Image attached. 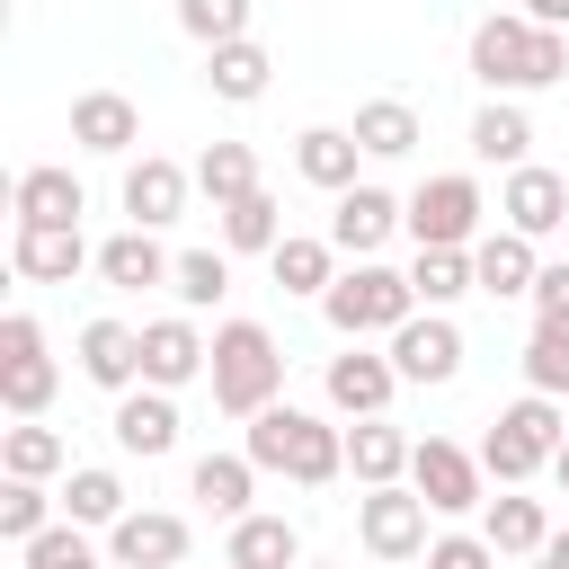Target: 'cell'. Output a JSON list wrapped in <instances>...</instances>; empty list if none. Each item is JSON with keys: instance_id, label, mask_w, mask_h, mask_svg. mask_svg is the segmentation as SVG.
I'll list each match as a JSON object with an SVG mask.
<instances>
[{"instance_id": "obj_35", "label": "cell", "mask_w": 569, "mask_h": 569, "mask_svg": "<svg viewBox=\"0 0 569 569\" xmlns=\"http://www.w3.org/2000/svg\"><path fill=\"white\" fill-rule=\"evenodd\" d=\"M222 249L231 258H276L284 249V204L258 187V196H240V204H222Z\"/></svg>"}, {"instance_id": "obj_10", "label": "cell", "mask_w": 569, "mask_h": 569, "mask_svg": "<svg viewBox=\"0 0 569 569\" xmlns=\"http://www.w3.org/2000/svg\"><path fill=\"white\" fill-rule=\"evenodd\" d=\"M320 391H329V409H338V418H391L400 365H391V356H373V347L356 338V347H338V356L320 365Z\"/></svg>"}, {"instance_id": "obj_1", "label": "cell", "mask_w": 569, "mask_h": 569, "mask_svg": "<svg viewBox=\"0 0 569 569\" xmlns=\"http://www.w3.org/2000/svg\"><path fill=\"white\" fill-rule=\"evenodd\" d=\"M471 80L489 98H533V89H560L569 80V36L560 27H533L525 9H498L471 27Z\"/></svg>"}, {"instance_id": "obj_15", "label": "cell", "mask_w": 569, "mask_h": 569, "mask_svg": "<svg viewBox=\"0 0 569 569\" xmlns=\"http://www.w3.org/2000/svg\"><path fill=\"white\" fill-rule=\"evenodd\" d=\"M9 267L27 284H71L80 267H98V249L80 240V222H18L9 231Z\"/></svg>"}, {"instance_id": "obj_26", "label": "cell", "mask_w": 569, "mask_h": 569, "mask_svg": "<svg viewBox=\"0 0 569 569\" xmlns=\"http://www.w3.org/2000/svg\"><path fill=\"white\" fill-rule=\"evenodd\" d=\"M169 249H160V231H116V240H98V284H116V293H151V284H169Z\"/></svg>"}, {"instance_id": "obj_47", "label": "cell", "mask_w": 569, "mask_h": 569, "mask_svg": "<svg viewBox=\"0 0 569 569\" xmlns=\"http://www.w3.org/2000/svg\"><path fill=\"white\" fill-rule=\"evenodd\" d=\"M551 480H560V489H569V445H560V453H551Z\"/></svg>"}, {"instance_id": "obj_27", "label": "cell", "mask_w": 569, "mask_h": 569, "mask_svg": "<svg viewBox=\"0 0 569 569\" xmlns=\"http://www.w3.org/2000/svg\"><path fill=\"white\" fill-rule=\"evenodd\" d=\"M409 453H418V436H400L391 418H356V427H347V471H356V489L409 480Z\"/></svg>"}, {"instance_id": "obj_51", "label": "cell", "mask_w": 569, "mask_h": 569, "mask_svg": "<svg viewBox=\"0 0 569 569\" xmlns=\"http://www.w3.org/2000/svg\"><path fill=\"white\" fill-rule=\"evenodd\" d=\"M222 569H231V560H222Z\"/></svg>"}, {"instance_id": "obj_2", "label": "cell", "mask_w": 569, "mask_h": 569, "mask_svg": "<svg viewBox=\"0 0 569 569\" xmlns=\"http://www.w3.org/2000/svg\"><path fill=\"white\" fill-rule=\"evenodd\" d=\"M240 453H249L258 471H284L293 489H329V480L347 471V427H329V418H311V409L276 400V409H258V418H249Z\"/></svg>"}, {"instance_id": "obj_4", "label": "cell", "mask_w": 569, "mask_h": 569, "mask_svg": "<svg viewBox=\"0 0 569 569\" xmlns=\"http://www.w3.org/2000/svg\"><path fill=\"white\" fill-rule=\"evenodd\" d=\"M320 320L356 347V338H391L418 320V293H409V267H382V258H356L338 267V284L320 293Z\"/></svg>"}, {"instance_id": "obj_31", "label": "cell", "mask_w": 569, "mask_h": 569, "mask_svg": "<svg viewBox=\"0 0 569 569\" xmlns=\"http://www.w3.org/2000/svg\"><path fill=\"white\" fill-rule=\"evenodd\" d=\"M471 160H489V169H525V160H533V116H525V98H489V107L471 116Z\"/></svg>"}, {"instance_id": "obj_40", "label": "cell", "mask_w": 569, "mask_h": 569, "mask_svg": "<svg viewBox=\"0 0 569 569\" xmlns=\"http://www.w3.org/2000/svg\"><path fill=\"white\" fill-rule=\"evenodd\" d=\"M525 391L569 400V320H533V338H525Z\"/></svg>"}, {"instance_id": "obj_7", "label": "cell", "mask_w": 569, "mask_h": 569, "mask_svg": "<svg viewBox=\"0 0 569 569\" xmlns=\"http://www.w3.org/2000/svg\"><path fill=\"white\" fill-rule=\"evenodd\" d=\"M53 391H62V365L44 356L36 311H9V320H0V409H9V418H44Z\"/></svg>"}, {"instance_id": "obj_33", "label": "cell", "mask_w": 569, "mask_h": 569, "mask_svg": "<svg viewBox=\"0 0 569 569\" xmlns=\"http://www.w3.org/2000/svg\"><path fill=\"white\" fill-rule=\"evenodd\" d=\"M231 569H302V525L293 516H240L222 542Z\"/></svg>"}, {"instance_id": "obj_13", "label": "cell", "mask_w": 569, "mask_h": 569, "mask_svg": "<svg viewBox=\"0 0 569 569\" xmlns=\"http://www.w3.org/2000/svg\"><path fill=\"white\" fill-rule=\"evenodd\" d=\"M382 356L400 365V382H427V391H436V382L462 373V329H453V311H418L409 329L382 338Z\"/></svg>"}, {"instance_id": "obj_12", "label": "cell", "mask_w": 569, "mask_h": 569, "mask_svg": "<svg viewBox=\"0 0 569 569\" xmlns=\"http://www.w3.org/2000/svg\"><path fill=\"white\" fill-rule=\"evenodd\" d=\"M204 365H213V338L196 329V311L142 320V382H151V391H187Z\"/></svg>"}, {"instance_id": "obj_19", "label": "cell", "mask_w": 569, "mask_h": 569, "mask_svg": "<svg viewBox=\"0 0 569 569\" xmlns=\"http://www.w3.org/2000/svg\"><path fill=\"white\" fill-rule=\"evenodd\" d=\"M471 276H480V293L489 302H525L533 293V276H542V240H525V231H480L471 240Z\"/></svg>"}, {"instance_id": "obj_20", "label": "cell", "mask_w": 569, "mask_h": 569, "mask_svg": "<svg viewBox=\"0 0 569 569\" xmlns=\"http://www.w3.org/2000/svg\"><path fill=\"white\" fill-rule=\"evenodd\" d=\"M71 365L98 382V391H142V329H124V320H89L80 338H71Z\"/></svg>"}, {"instance_id": "obj_25", "label": "cell", "mask_w": 569, "mask_h": 569, "mask_svg": "<svg viewBox=\"0 0 569 569\" xmlns=\"http://www.w3.org/2000/svg\"><path fill=\"white\" fill-rule=\"evenodd\" d=\"M9 213H18V222H80V213H89V187H80L62 160H36V169L9 178Z\"/></svg>"}, {"instance_id": "obj_46", "label": "cell", "mask_w": 569, "mask_h": 569, "mask_svg": "<svg viewBox=\"0 0 569 569\" xmlns=\"http://www.w3.org/2000/svg\"><path fill=\"white\" fill-rule=\"evenodd\" d=\"M542 560H560V569H569V525H551V542H542Z\"/></svg>"}, {"instance_id": "obj_41", "label": "cell", "mask_w": 569, "mask_h": 569, "mask_svg": "<svg viewBox=\"0 0 569 569\" xmlns=\"http://www.w3.org/2000/svg\"><path fill=\"white\" fill-rule=\"evenodd\" d=\"M18 569H116L80 525H53V533H36V542H18Z\"/></svg>"}, {"instance_id": "obj_18", "label": "cell", "mask_w": 569, "mask_h": 569, "mask_svg": "<svg viewBox=\"0 0 569 569\" xmlns=\"http://www.w3.org/2000/svg\"><path fill=\"white\" fill-rule=\"evenodd\" d=\"M187 542H196V533H187L178 507H133V516L107 533V560H116V569H178Z\"/></svg>"}, {"instance_id": "obj_42", "label": "cell", "mask_w": 569, "mask_h": 569, "mask_svg": "<svg viewBox=\"0 0 569 569\" xmlns=\"http://www.w3.org/2000/svg\"><path fill=\"white\" fill-rule=\"evenodd\" d=\"M178 27L213 53V44H240L249 36V0H178Z\"/></svg>"}, {"instance_id": "obj_44", "label": "cell", "mask_w": 569, "mask_h": 569, "mask_svg": "<svg viewBox=\"0 0 569 569\" xmlns=\"http://www.w3.org/2000/svg\"><path fill=\"white\" fill-rule=\"evenodd\" d=\"M525 302H533V320H569V267H542Z\"/></svg>"}, {"instance_id": "obj_29", "label": "cell", "mask_w": 569, "mask_h": 569, "mask_svg": "<svg viewBox=\"0 0 569 569\" xmlns=\"http://www.w3.org/2000/svg\"><path fill=\"white\" fill-rule=\"evenodd\" d=\"M267 80H276V53H267L258 36H240V44H213V53H204V89H213L222 107H258V98H267Z\"/></svg>"}, {"instance_id": "obj_24", "label": "cell", "mask_w": 569, "mask_h": 569, "mask_svg": "<svg viewBox=\"0 0 569 569\" xmlns=\"http://www.w3.org/2000/svg\"><path fill=\"white\" fill-rule=\"evenodd\" d=\"M187 498H196L204 516L240 525V516H258V507H249V498H258V462H249V453H196V462H187Z\"/></svg>"}, {"instance_id": "obj_21", "label": "cell", "mask_w": 569, "mask_h": 569, "mask_svg": "<svg viewBox=\"0 0 569 569\" xmlns=\"http://www.w3.org/2000/svg\"><path fill=\"white\" fill-rule=\"evenodd\" d=\"M107 436H116V453H133V462H160V453H178V391H124L116 400V418H107Z\"/></svg>"}, {"instance_id": "obj_14", "label": "cell", "mask_w": 569, "mask_h": 569, "mask_svg": "<svg viewBox=\"0 0 569 569\" xmlns=\"http://www.w3.org/2000/svg\"><path fill=\"white\" fill-rule=\"evenodd\" d=\"M400 213H409V196H391V187H347V196H329V240H338V258H373L391 231H400Z\"/></svg>"}, {"instance_id": "obj_45", "label": "cell", "mask_w": 569, "mask_h": 569, "mask_svg": "<svg viewBox=\"0 0 569 569\" xmlns=\"http://www.w3.org/2000/svg\"><path fill=\"white\" fill-rule=\"evenodd\" d=\"M525 18H533V27H560V36H569V0H525Z\"/></svg>"}, {"instance_id": "obj_22", "label": "cell", "mask_w": 569, "mask_h": 569, "mask_svg": "<svg viewBox=\"0 0 569 569\" xmlns=\"http://www.w3.org/2000/svg\"><path fill=\"white\" fill-rule=\"evenodd\" d=\"M53 498H62V525H80V533H116V525L133 516V489H124V471H107V462H71Z\"/></svg>"}, {"instance_id": "obj_43", "label": "cell", "mask_w": 569, "mask_h": 569, "mask_svg": "<svg viewBox=\"0 0 569 569\" xmlns=\"http://www.w3.org/2000/svg\"><path fill=\"white\" fill-rule=\"evenodd\" d=\"M418 569H498V551H489V533H436Z\"/></svg>"}, {"instance_id": "obj_23", "label": "cell", "mask_w": 569, "mask_h": 569, "mask_svg": "<svg viewBox=\"0 0 569 569\" xmlns=\"http://www.w3.org/2000/svg\"><path fill=\"white\" fill-rule=\"evenodd\" d=\"M293 169H302V187L347 196V187H365V178H356V169H365V142H356L347 124H302V133H293Z\"/></svg>"}, {"instance_id": "obj_37", "label": "cell", "mask_w": 569, "mask_h": 569, "mask_svg": "<svg viewBox=\"0 0 569 569\" xmlns=\"http://www.w3.org/2000/svg\"><path fill=\"white\" fill-rule=\"evenodd\" d=\"M196 196H213V213L240 204V196H258V151L249 142H204L196 151Z\"/></svg>"}, {"instance_id": "obj_36", "label": "cell", "mask_w": 569, "mask_h": 569, "mask_svg": "<svg viewBox=\"0 0 569 569\" xmlns=\"http://www.w3.org/2000/svg\"><path fill=\"white\" fill-rule=\"evenodd\" d=\"M409 293H418V311H453L462 293H480L471 249H418V258H409Z\"/></svg>"}, {"instance_id": "obj_49", "label": "cell", "mask_w": 569, "mask_h": 569, "mask_svg": "<svg viewBox=\"0 0 569 569\" xmlns=\"http://www.w3.org/2000/svg\"><path fill=\"white\" fill-rule=\"evenodd\" d=\"M533 569H560V560H533Z\"/></svg>"}, {"instance_id": "obj_32", "label": "cell", "mask_w": 569, "mask_h": 569, "mask_svg": "<svg viewBox=\"0 0 569 569\" xmlns=\"http://www.w3.org/2000/svg\"><path fill=\"white\" fill-rule=\"evenodd\" d=\"M267 276H276L284 293H302V302H320V293L338 284V240H329V231H284V249L267 258Z\"/></svg>"}, {"instance_id": "obj_39", "label": "cell", "mask_w": 569, "mask_h": 569, "mask_svg": "<svg viewBox=\"0 0 569 569\" xmlns=\"http://www.w3.org/2000/svg\"><path fill=\"white\" fill-rule=\"evenodd\" d=\"M62 498L44 489V480H0V542H36V533H53L62 516H53Z\"/></svg>"}, {"instance_id": "obj_38", "label": "cell", "mask_w": 569, "mask_h": 569, "mask_svg": "<svg viewBox=\"0 0 569 569\" xmlns=\"http://www.w3.org/2000/svg\"><path fill=\"white\" fill-rule=\"evenodd\" d=\"M169 293H178V311H213L231 293V249H178Z\"/></svg>"}, {"instance_id": "obj_48", "label": "cell", "mask_w": 569, "mask_h": 569, "mask_svg": "<svg viewBox=\"0 0 569 569\" xmlns=\"http://www.w3.org/2000/svg\"><path fill=\"white\" fill-rule=\"evenodd\" d=\"M302 569H338V560H302Z\"/></svg>"}, {"instance_id": "obj_8", "label": "cell", "mask_w": 569, "mask_h": 569, "mask_svg": "<svg viewBox=\"0 0 569 569\" xmlns=\"http://www.w3.org/2000/svg\"><path fill=\"white\" fill-rule=\"evenodd\" d=\"M427 516H436V507H427L409 480H391V489H365V498H356V542H365L382 569H400V560H427V542H436V533H427Z\"/></svg>"}, {"instance_id": "obj_17", "label": "cell", "mask_w": 569, "mask_h": 569, "mask_svg": "<svg viewBox=\"0 0 569 569\" xmlns=\"http://www.w3.org/2000/svg\"><path fill=\"white\" fill-rule=\"evenodd\" d=\"M498 213H507V231H525V240H551V231L569 222V178H560V169H542V160H525V169H507V187H498Z\"/></svg>"}, {"instance_id": "obj_3", "label": "cell", "mask_w": 569, "mask_h": 569, "mask_svg": "<svg viewBox=\"0 0 569 569\" xmlns=\"http://www.w3.org/2000/svg\"><path fill=\"white\" fill-rule=\"evenodd\" d=\"M204 382H213V409L240 418V427H249L258 409H276V391H284V347H276V329H267V320H222Z\"/></svg>"}, {"instance_id": "obj_50", "label": "cell", "mask_w": 569, "mask_h": 569, "mask_svg": "<svg viewBox=\"0 0 569 569\" xmlns=\"http://www.w3.org/2000/svg\"><path fill=\"white\" fill-rule=\"evenodd\" d=\"M400 569H418V560H400Z\"/></svg>"}, {"instance_id": "obj_5", "label": "cell", "mask_w": 569, "mask_h": 569, "mask_svg": "<svg viewBox=\"0 0 569 569\" xmlns=\"http://www.w3.org/2000/svg\"><path fill=\"white\" fill-rule=\"evenodd\" d=\"M560 445H569V409L542 400V391H525V400H507V409L489 418V436H480V471H489L498 489H525L533 471H551Z\"/></svg>"}, {"instance_id": "obj_16", "label": "cell", "mask_w": 569, "mask_h": 569, "mask_svg": "<svg viewBox=\"0 0 569 569\" xmlns=\"http://www.w3.org/2000/svg\"><path fill=\"white\" fill-rule=\"evenodd\" d=\"M71 142H80L89 160H133L142 107H133L124 89H80V98H71Z\"/></svg>"}, {"instance_id": "obj_30", "label": "cell", "mask_w": 569, "mask_h": 569, "mask_svg": "<svg viewBox=\"0 0 569 569\" xmlns=\"http://www.w3.org/2000/svg\"><path fill=\"white\" fill-rule=\"evenodd\" d=\"M71 471V436L44 427V418H18L0 427V480H62Z\"/></svg>"}, {"instance_id": "obj_9", "label": "cell", "mask_w": 569, "mask_h": 569, "mask_svg": "<svg viewBox=\"0 0 569 569\" xmlns=\"http://www.w3.org/2000/svg\"><path fill=\"white\" fill-rule=\"evenodd\" d=\"M409 489H418L436 516H471V507H489V471H480V453H462L453 436H418V453H409Z\"/></svg>"}, {"instance_id": "obj_11", "label": "cell", "mask_w": 569, "mask_h": 569, "mask_svg": "<svg viewBox=\"0 0 569 569\" xmlns=\"http://www.w3.org/2000/svg\"><path fill=\"white\" fill-rule=\"evenodd\" d=\"M187 196H196V169H178V160H160V151L124 160V187H116V204H124V222H133V231H160V222H178V213H187Z\"/></svg>"}, {"instance_id": "obj_6", "label": "cell", "mask_w": 569, "mask_h": 569, "mask_svg": "<svg viewBox=\"0 0 569 569\" xmlns=\"http://www.w3.org/2000/svg\"><path fill=\"white\" fill-rule=\"evenodd\" d=\"M480 222H489V196H480L471 169H436V178H418V187H409V213H400V231H409L418 249H471Z\"/></svg>"}, {"instance_id": "obj_28", "label": "cell", "mask_w": 569, "mask_h": 569, "mask_svg": "<svg viewBox=\"0 0 569 569\" xmlns=\"http://www.w3.org/2000/svg\"><path fill=\"white\" fill-rule=\"evenodd\" d=\"M480 533H489V551H498V560H542V542H551V516H542V498H525V489H498V498L480 507Z\"/></svg>"}, {"instance_id": "obj_34", "label": "cell", "mask_w": 569, "mask_h": 569, "mask_svg": "<svg viewBox=\"0 0 569 569\" xmlns=\"http://www.w3.org/2000/svg\"><path fill=\"white\" fill-rule=\"evenodd\" d=\"M347 133L365 142V160H409V151L427 142V124H418V107H409V98H365Z\"/></svg>"}]
</instances>
